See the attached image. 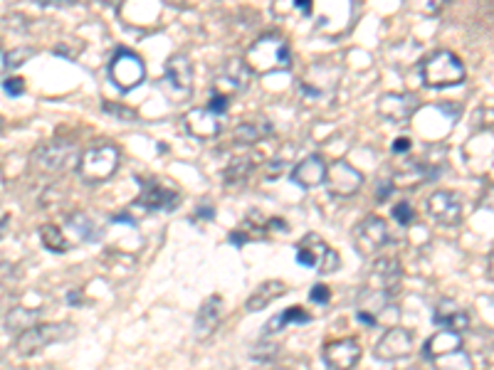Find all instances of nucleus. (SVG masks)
<instances>
[{
  "label": "nucleus",
  "mask_w": 494,
  "mask_h": 370,
  "mask_svg": "<svg viewBox=\"0 0 494 370\" xmlns=\"http://www.w3.org/2000/svg\"><path fill=\"white\" fill-rule=\"evenodd\" d=\"M401 277H403V271H401L398 260L395 257H381L371 270V287L393 294L398 289V284H401Z\"/></svg>",
  "instance_id": "412c9836"
},
{
  "label": "nucleus",
  "mask_w": 494,
  "mask_h": 370,
  "mask_svg": "<svg viewBox=\"0 0 494 370\" xmlns=\"http://www.w3.org/2000/svg\"><path fill=\"white\" fill-rule=\"evenodd\" d=\"M0 127H3V124H0Z\"/></svg>",
  "instance_id": "a19ab883"
},
{
  "label": "nucleus",
  "mask_w": 494,
  "mask_h": 370,
  "mask_svg": "<svg viewBox=\"0 0 494 370\" xmlns=\"http://www.w3.org/2000/svg\"><path fill=\"white\" fill-rule=\"evenodd\" d=\"M35 54V50H30V47H18V50H13L3 57V64H0V72H8V70H18L20 64L30 60Z\"/></svg>",
  "instance_id": "7c9ffc66"
},
{
  "label": "nucleus",
  "mask_w": 494,
  "mask_h": 370,
  "mask_svg": "<svg viewBox=\"0 0 494 370\" xmlns=\"http://www.w3.org/2000/svg\"><path fill=\"white\" fill-rule=\"evenodd\" d=\"M391 215H393V220H398L401 225H411L415 220V213H413V205L411 203H398V205H393V210H391Z\"/></svg>",
  "instance_id": "2f4dec72"
},
{
  "label": "nucleus",
  "mask_w": 494,
  "mask_h": 370,
  "mask_svg": "<svg viewBox=\"0 0 494 370\" xmlns=\"http://www.w3.org/2000/svg\"><path fill=\"white\" fill-rule=\"evenodd\" d=\"M324 363L332 370H354L361 361V346L354 338H336L324 344Z\"/></svg>",
  "instance_id": "9b49d317"
},
{
  "label": "nucleus",
  "mask_w": 494,
  "mask_h": 370,
  "mask_svg": "<svg viewBox=\"0 0 494 370\" xmlns=\"http://www.w3.org/2000/svg\"><path fill=\"white\" fill-rule=\"evenodd\" d=\"M5 232V217H0V237Z\"/></svg>",
  "instance_id": "ea45409f"
},
{
  "label": "nucleus",
  "mask_w": 494,
  "mask_h": 370,
  "mask_svg": "<svg viewBox=\"0 0 494 370\" xmlns=\"http://www.w3.org/2000/svg\"><path fill=\"white\" fill-rule=\"evenodd\" d=\"M428 215L441 225H458L462 220V203L452 190H435L428 198Z\"/></svg>",
  "instance_id": "2eb2a0df"
},
{
  "label": "nucleus",
  "mask_w": 494,
  "mask_h": 370,
  "mask_svg": "<svg viewBox=\"0 0 494 370\" xmlns=\"http://www.w3.org/2000/svg\"><path fill=\"white\" fill-rule=\"evenodd\" d=\"M354 247L356 252L369 257V254H376L378 250H383L388 242H391V232H388V225L383 217L369 215L361 220L359 225L354 227Z\"/></svg>",
  "instance_id": "6e6552de"
},
{
  "label": "nucleus",
  "mask_w": 494,
  "mask_h": 370,
  "mask_svg": "<svg viewBox=\"0 0 494 370\" xmlns=\"http://www.w3.org/2000/svg\"><path fill=\"white\" fill-rule=\"evenodd\" d=\"M139 205H144L146 210H173L179 208L180 195L169 185H161L153 178H139Z\"/></svg>",
  "instance_id": "f8f14e48"
},
{
  "label": "nucleus",
  "mask_w": 494,
  "mask_h": 370,
  "mask_svg": "<svg viewBox=\"0 0 494 370\" xmlns=\"http://www.w3.org/2000/svg\"><path fill=\"white\" fill-rule=\"evenodd\" d=\"M74 161H80L77 158V148L70 141H63V138L43 141L33 151V166L43 173H63Z\"/></svg>",
  "instance_id": "0eeeda50"
},
{
  "label": "nucleus",
  "mask_w": 494,
  "mask_h": 370,
  "mask_svg": "<svg viewBox=\"0 0 494 370\" xmlns=\"http://www.w3.org/2000/svg\"><path fill=\"white\" fill-rule=\"evenodd\" d=\"M411 348H413V334L401 326H393L376 344V356L381 361H401L411 353Z\"/></svg>",
  "instance_id": "dca6fc26"
},
{
  "label": "nucleus",
  "mask_w": 494,
  "mask_h": 370,
  "mask_svg": "<svg viewBox=\"0 0 494 370\" xmlns=\"http://www.w3.org/2000/svg\"><path fill=\"white\" fill-rule=\"evenodd\" d=\"M245 64L255 74L285 72L292 67V52H289L285 37L262 35L252 43L247 54H245Z\"/></svg>",
  "instance_id": "f257e3e1"
},
{
  "label": "nucleus",
  "mask_w": 494,
  "mask_h": 370,
  "mask_svg": "<svg viewBox=\"0 0 494 370\" xmlns=\"http://www.w3.org/2000/svg\"><path fill=\"white\" fill-rule=\"evenodd\" d=\"M295 8L299 10V13H305V15H312V3H309V0H296Z\"/></svg>",
  "instance_id": "4c0bfd02"
},
{
  "label": "nucleus",
  "mask_w": 494,
  "mask_h": 370,
  "mask_svg": "<svg viewBox=\"0 0 494 370\" xmlns=\"http://www.w3.org/2000/svg\"><path fill=\"white\" fill-rule=\"evenodd\" d=\"M161 91L173 104L190 100V91H193V64H190L186 54L179 52L169 57V62L163 67Z\"/></svg>",
  "instance_id": "39448f33"
},
{
  "label": "nucleus",
  "mask_w": 494,
  "mask_h": 370,
  "mask_svg": "<svg viewBox=\"0 0 494 370\" xmlns=\"http://www.w3.org/2000/svg\"><path fill=\"white\" fill-rule=\"evenodd\" d=\"M119 148L114 144H97L90 151H84L77 161V173L84 183L97 185V183L109 181L119 168Z\"/></svg>",
  "instance_id": "7ed1b4c3"
},
{
  "label": "nucleus",
  "mask_w": 494,
  "mask_h": 370,
  "mask_svg": "<svg viewBox=\"0 0 494 370\" xmlns=\"http://www.w3.org/2000/svg\"><path fill=\"white\" fill-rule=\"evenodd\" d=\"M432 365H435V370H472V361H470V356L462 348L435 358Z\"/></svg>",
  "instance_id": "c85d7f7f"
},
{
  "label": "nucleus",
  "mask_w": 494,
  "mask_h": 370,
  "mask_svg": "<svg viewBox=\"0 0 494 370\" xmlns=\"http://www.w3.org/2000/svg\"><path fill=\"white\" fill-rule=\"evenodd\" d=\"M247 77H250V70H247L245 60H230L213 81V94L233 100L235 94H240L247 87Z\"/></svg>",
  "instance_id": "ddd939ff"
},
{
  "label": "nucleus",
  "mask_w": 494,
  "mask_h": 370,
  "mask_svg": "<svg viewBox=\"0 0 494 370\" xmlns=\"http://www.w3.org/2000/svg\"><path fill=\"white\" fill-rule=\"evenodd\" d=\"M183 127L190 136H196L200 141L206 138H213L220 131V124H218L216 114H210L208 109H190L189 114L183 117Z\"/></svg>",
  "instance_id": "4be33fe9"
},
{
  "label": "nucleus",
  "mask_w": 494,
  "mask_h": 370,
  "mask_svg": "<svg viewBox=\"0 0 494 370\" xmlns=\"http://www.w3.org/2000/svg\"><path fill=\"white\" fill-rule=\"evenodd\" d=\"M418 111V100L413 94H401V91H388L378 100V114L391 121V124H405L411 121Z\"/></svg>",
  "instance_id": "4468645a"
},
{
  "label": "nucleus",
  "mask_w": 494,
  "mask_h": 370,
  "mask_svg": "<svg viewBox=\"0 0 494 370\" xmlns=\"http://www.w3.org/2000/svg\"><path fill=\"white\" fill-rule=\"evenodd\" d=\"M74 331H77V328L70 324L30 326V328H25V331L18 336L15 351H18L23 358H30V356H35V353L45 351L47 346L67 341L70 336H74Z\"/></svg>",
  "instance_id": "20e7f679"
},
{
  "label": "nucleus",
  "mask_w": 494,
  "mask_h": 370,
  "mask_svg": "<svg viewBox=\"0 0 494 370\" xmlns=\"http://www.w3.org/2000/svg\"><path fill=\"white\" fill-rule=\"evenodd\" d=\"M432 321L441 326L442 331H452V334H460V331H465L470 326L468 311L460 307L458 301H452V299L438 301V307L432 311Z\"/></svg>",
  "instance_id": "a211bd4d"
},
{
  "label": "nucleus",
  "mask_w": 494,
  "mask_h": 370,
  "mask_svg": "<svg viewBox=\"0 0 494 370\" xmlns=\"http://www.w3.org/2000/svg\"><path fill=\"white\" fill-rule=\"evenodd\" d=\"M3 91L8 97H23L25 94V81L20 80V77H8V80L3 81Z\"/></svg>",
  "instance_id": "473e14b6"
},
{
  "label": "nucleus",
  "mask_w": 494,
  "mask_h": 370,
  "mask_svg": "<svg viewBox=\"0 0 494 370\" xmlns=\"http://www.w3.org/2000/svg\"><path fill=\"white\" fill-rule=\"evenodd\" d=\"M324 176H326V161H324L322 156H306L302 161L296 163L292 173H289V178L299 185V188L312 190L316 185H322Z\"/></svg>",
  "instance_id": "6ab92c4d"
},
{
  "label": "nucleus",
  "mask_w": 494,
  "mask_h": 370,
  "mask_svg": "<svg viewBox=\"0 0 494 370\" xmlns=\"http://www.w3.org/2000/svg\"><path fill=\"white\" fill-rule=\"evenodd\" d=\"M312 301H316V304H329V297H332V289L326 287V284H315L312 287Z\"/></svg>",
  "instance_id": "f704fd0d"
},
{
  "label": "nucleus",
  "mask_w": 494,
  "mask_h": 370,
  "mask_svg": "<svg viewBox=\"0 0 494 370\" xmlns=\"http://www.w3.org/2000/svg\"><path fill=\"white\" fill-rule=\"evenodd\" d=\"M391 151H393L395 156L408 154V151H411V138H408V136H398L393 141V146H391Z\"/></svg>",
  "instance_id": "e433bc0d"
},
{
  "label": "nucleus",
  "mask_w": 494,
  "mask_h": 370,
  "mask_svg": "<svg viewBox=\"0 0 494 370\" xmlns=\"http://www.w3.org/2000/svg\"><path fill=\"white\" fill-rule=\"evenodd\" d=\"M462 348V338L460 334H452V331H438L435 336H431L425 346H422V358L425 361H435V358H441L445 353L460 351Z\"/></svg>",
  "instance_id": "b1692460"
},
{
  "label": "nucleus",
  "mask_w": 494,
  "mask_h": 370,
  "mask_svg": "<svg viewBox=\"0 0 494 370\" xmlns=\"http://www.w3.org/2000/svg\"><path fill=\"white\" fill-rule=\"evenodd\" d=\"M104 111H109V114H117V117H121L124 121H136V114L131 111V109H121L117 107V104H104Z\"/></svg>",
  "instance_id": "c9c22d12"
},
{
  "label": "nucleus",
  "mask_w": 494,
  "mask_h": 370,
  "mask_svg": "<svg viewBox=\"0 0 494 370\" xmlns=\"http://www.w3.org/2000/svg\"><path fill=\"white\" fill-rule=\"evenodd\" d=\"M206 109L210 111V114L220 117V114H225V111L230 109V100H225V97H218V94H210V101H208Z\"/></svg>",
  "instance_id": "72a5a7b5"
},
{
  "label": "nucleus",
  "mask_w": 494,
  "mask_h": 370,
  "mask_svg": "<svg viewBox=\"0 0 494 370\" xmlns=\"http://www.w3.org/2000/svg\"><path fill=\"white\" fill-rule=\"evenodd\" d=\"M391 190H393V183H388V181H386V185H383V183H381V185H378V200L388 198V195H391Z\"/></svg>",
  "instance_id": "58836bf2"
},
{
  "label": "nucleus",
  "mask_w": 494,
  "mask_h": 370,
  "mask_svg": "<svg viewBox=\"0 0 494 370\" xmlns=\"http://www.w3.org/2000/svg\"><path fill=\"white\" fill-rule=\"evenodd\" d=\"M388 307H391V294L383 289H376V287H369V289L359 294L356 314H359L361 324L376 326L378 318L388 311Z\"/></svg>",
  "instance_id": "f3484780"
},
{
  "label": "nucleus",
  "mask_w": 494,
  "mask_h": 370,
  "mask_svg": "<svg viewBox=\"0 0 494 370\" xmlns=\"http://www.w3.org/2000/svg\"><path fill=\"white\" fill-rule=\"evenodd\" d=\"M326 190L336 195V198H351L356 195L363 185V176L359 168H354L349 161H332L326 166V176H324Z\"/></svg>",
  "instance_id": "9d476101"
},
{
  "label": "nucleus",
  "mask_w": 494,
  "mask_h": 370,
  "mask_svg": "<svg viewBox=\"0 0 494 370\" xmlns=\"http://www.w3.org/2000/svg\"><path fill=\"white\" fill-rule=\"evenodd\" d=\"M270 131V121H243L240 127L235 128V141L237 144H257Z\"/></svg>",
  "instance_id": "bb28decb"
},
{
  "label": "nucleus",
  "mask_w": 494,
  "mask_h": 370,
  "mask_svg": "<svg viewBox=\"0 0 494 370\" xmlns=\"http://www.w3.org/2000/svg\"><path fill=\"white\" fill-rule=\"evenodd\" d=\"M468 77L465 64L458 54L450 50H438L431 57H425L421 64V80L431 90H445V87H458Z\"/></svg>",
  "instance_id": "f03ea898"
},
{
  "label": "nucleus",
  "mask_w": 494,
  "mask_h": 370,
  "mask_svg": "<svg viewBox=\"0 0 494 370\" xmlns=\"http://www.w3.org/2000/svg\"><path fill=\"white\" fill-rule=\"evenodd\" d=\"M109 77H111V81H114L121 91L136 90L146 77L141 57L134 52H129V50H119V52L111 57V62H109Z\"/></svg>",
  "instance_id": "1a4fd4ad"
},
{
  "label": "nucleus",
  "mask_w": 494,
  "mask_h": 370,
  "mask_svg": "<svg viewBox=\"0 0 494 370\" xmlns=\"http://www.w3.org/2000/svg\"><path fill=\"white\" fill-rule=\"evenodd\" d=\"M67 225H70V230L77 232V237L84 240V242H99V237H102V230H99L97 223H94L90 215H84V213H74V215L67 220Z\"/></svg>",
  "instance_id": "a878e982"
},
{
  "label": "nucleus",
  "mask_w": 494,
  "mask_h": 370,
  "mask_svg": "<svg viewBox=\"0 0 494 370\" xmlns=\"http://www.w3.org/2000/svg\"><path fill=\"white\" fill-rule=\"evenodd\" d=\"M312 321V317H309V311H305L302 307H289L285 308V311H279L277 317H272V321L262 331L265 334H275V331H279V328H285V326H292V324H309Z\"/></svg>",
  "instance_id": "393cba45"
},
{
  "label": "nucleus",
  "mask_w": 494,
  "mask_h": 370,
  "mask_svg": "<svg viewBox=\"0 0 494 370\" xmlns=\"http://www.w3.org/2000/svg\"><path fill=\"white\" fill-rule=\"evenodd\" d=\"M252 171L250 158H235L228 168H225V183H240L247 178V173Z\"/></svg>",
  "instance_id": "c756f323"
},
{
  "label": "nucleus",
  "mask_w": 494,
  "mask_h": 370,
  "mask_svg": "<svg viewBox=\"0 0 494 370\" xmlns=\"http://www.w3.org/2000/svg\"><path fill=\"white\" fill-rule=\"evenodd\" d=\"M220 318H223V299L213 294V297L203 301V307L198 311L196 317V336L200 341H206L210 336L216 334L218 326H220Z\"/></svg>",
  "instance_id": "aec40b11"
},
{
  "label": "nucleus",
  "mask_w": 494,
  "mask_h": 370,
  "mask_svg": "<svg viewBox=\"0 0 494 370\" xmlns=\"http://www.w3.org/2000/svg\"><path fill=\"white\" fill-rule=\"evenodd\" d=\"M287 294V284L279 280H267L265 284H260L257 289L252 291L250 299L245 301V308L247 311H262V308H267L272 304V301H277L279 297H285Z\"/></svg>",
  "instance_id": "5701e85b"
},
{
  "label": "nucleus",
  "mask_w": 494,
  "mask_h": 370,
  "mask_svg": "<svg viewBox=\"0 0 494 370\" xmlns=\"http://www.w3.org/2000/svg\"><path fill=\"white\" fill-rule=\"evenodd\" d=\"M40 240L45 244V250L50 252L63 254L70 250V240L64 237V232L57 225H43L40 227Z\"/></svg>",
  "instance_id": "cd10ccee"
},
{
  "label": "nucleus",
  "mask_w": 494,
  "mask_h": 370,
  "mask_svg": "<svg viewBox=\"0 0 494 370\" xmlns=\"http://www.w3.org/2000/svg\"><path fill=\"white\" fill-rule=\"evenodd\" d=\"M296 262L306 267V270H315L319 274H332L339 270V254L334 247L324 242L322 237L309 232L302 237V242L296 244Z\"/></svg>",
  "instance_id": "423d86ee"
}]
</instances>
